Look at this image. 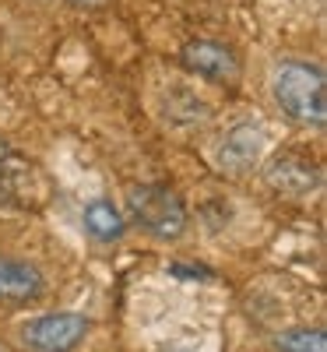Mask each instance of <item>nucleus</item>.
Listing matches in <instances>:
<instances>
[{
    "label": "nucleus",
    "mask_w": 327,
    "mask_h": 352,
    "mask_svg": "<svg viewBox=\"0 0 327 352\" xmlns=\"http://www.w3.org/2000/svg\"><path fill=\"white\" fill-rule=\"evenodd\" d=\"M81 229H84V236L95 240V243H116V240L127 236V215L116 208L109 197H95V201L84 204Z\"/></svg>",
    "instance_id": "nucleus-8"
},
{
    "label": "nucleus",
    "mask_w": 327,
    "mask_h": 352,
    "mask_svg": "<svg viewBox=\"0 0 327 352\" xmlns=\"http://www.w3.org/2000/svg\"><path fill=\"white\" fill-rule=\"evenodd\" d=\"M43 289H46V278L36 264L0 254V303L8 307L36 303L43 296Z\"/></svg>",
    "instance_id": "nucleus-7"
},
{
    "label": "nucleus",
    "mask_w": 327,
    "mask_h": 352,
    "mask_svg": "<svg viewBox=\"0 0 327 352\" xmlns=\"http://www.w3.org/2000/svg\"><path fill=\"white\" fill-rule=\"evenodd\" d=\"M271 99L285 120L320 131L327 124V74L313 60L285 56L271 67Z\"/></svg>",
    "instance_id": "nucleus-1"
},
{
    "label": "nucleus",
    "mask_w": 327,
    "mask_h": 352,
    "mask_svg": "<svg viewBox=\"0 0 327 352\" xmlns=\"http://www.w3.org/2000/svg\"><path fill=\"white\" fill-rule=\"evenodd\" d=\"M212 116V106H207L197 92L190 88H169L162 92V120L172 127H197Z\"/></svg>",
    "instance_id": "nucleus-9"
},
{
    "label": "nucleus",
    "mask_w": 327,
    "mask_h": 352,
    "mask_svg": "<svg viewBox=\"0 0 327 352\" xmlns=\"http://www.w3.org/2000/svg\"><path fill=\"white\" fill-rule=\"evenodd\" d=\"M88 331H92V320L84 314L60 310V314H43V317L25 320L21 342L28 352H74Z\"/></svg>",
    "instance_id": "nucleus-3"
},
{
    "label": "nucleus",
    "mask_w": 327,
    "mask_h": 352,
    "mask_svg": "<svg viewBox=\"0 0 327 352\" xmlns=\"http://www.w3.org/2000/svg\"><path fill=\"white\" fill-rule=\"evenodd\" d=\"M8 162H11V144H8V138H0V173L8 169Z\"/></svg>",
    "instance_id": "nucleus-13"
},
{
    "label": "nucleus",
    "mask_w": 327,
    "mask_h": 352,
    "mask_svg": "<svg viewBox=\"0 0 327 352\" xmlns=\"http://www.w3.org/2000/svg\"><path fill=\"white\" fill-rule=\"evenodd\" d=\"M180 67L190 78L212 81V85H232L243 74L240 56L232 53V46H225L218 39H190L180 50Z\"/></svg>",
    "instance_id": "nucleus-4"
},
{
    "label": "nucleus",
    "mask_w": 327,
    "mask_h": 352,
    "mask_svg": "<svg viewBox=\"0 0 327 352\" xmlns=\"http://www.w3.org/2000/svg\"><path fill=\"white\" fill-rule=\"evenodd\" d=\"M264 148H267V131L260 124H253V120H240V124H232L218 138V144H215V166L222 173H232V176L250 173L253 166H260Z\"/></svg>",
    "instance_id": "nucleus-6"
},
{
    "label": "nucleus",
    "mask_w": 327,
    "mask_h": 352,
    "mask_svg": "<svg viewBox=\"0 0 327 352\" xmlns=\"http://www.w3.org/2000/svg\"><path fill=\"white\" fill-rule=\"evenodd\" d=\"M264 184L282 197H310L324 184V169L303 152H278L264 166Z\"/></svg>",
    "instance_id": "nucleus-5"
},
{
    "label": "nucleus",
    "mask_w": 327,
    "mask_h": 352,
    "mask_svg": "<svg viewBox=\"0 0 327 352\" xmlns=\"http://www.w3.org/2000/svg\"><path fill=\"white\" fill-rule=\"evenodd\" d=\"M275 352H327V335L324 328H310V324H292L282 328L271 338Z\"/></svg>",
    "instance_id": "nucleus-10"
},
{
    "label": "nucleus",
    "mask_w": 327,
    "mask_h": 352,
    "mask_svg": "<svg viewBox=\"0 0 327 352\" xmlns=\"http://www.w3.org/2000/svg\"><path fill=\"white\" fill-rule=\"evenodd\" d=\"M67 8H74V11H102L109 0H64Z\"/></svg>",
    "instance_id": "nucleus-12"
},
{
    "label": "nucleus",
    "mask_w": 327,
    "mask_h": 352,
    "mask_svg": "<svg viewBox=\"0 0 327 352\" xmlns=\"http://www.w3.org/2000/svg\"><path fill=\"white\" fill-rule=\"evenodd\" d=\"M166 275L180 278V282H212L215 278L212 268H204V264H190V261H172L166 268Z\"/></svg>",
    "instance_id": "nucleus-11"
},
{
    "label": "nucleus",
    "mask_w": 327,
    "mask_h": 352,
    "mask_svg": "<svg viewBox=\"0 0 327 352\" xmlns=\"http://www.w3.org/2000/svg\"><path fill=\"white\" fill-rule=\"evenodd\" d=\"M127 226H137L152 240L172 243L187 232L190 215H187V204L180 201V194H176L172 187H166V184H134L127 190Z\"/></svg>",
    "instance_id": "nucleus-2"
}]
</instances>
